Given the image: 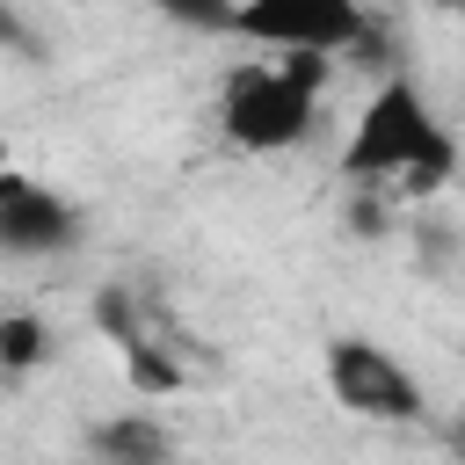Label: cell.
I'll use <instances>...</instances> for the list:
<instances>
[{
	"mask_svg": "<svg viewBox=\"0 0 465 465\" xmlns=\"http://www.w3.org/2000/svg\"><path fill=\"white\" fill-rule=\"evenodd\" d=\"M450 167H458V145H450V131L436 124V109L421 102L414 80H385V87L363 102V116H356V131H349V145H341V174H349L356 189H363V182L443 189Z\"/></svg>",
	"mask_w": 465,
	"mask_h": 465,
	"instance_id": "obj_1",
	"label": "cell"
},
{
	"mask_svg": "<svg viewBox=\"0 0 465 465\" xmlns=\"http://www.w3.org/2000/svg\"><path fill=\"white\" fill-rule=\"evenodd\" d=\"M320 87H327V58H269V65H240L218 94V131L240 153H283L298 138H312L320 124Z\"/></svg>",
	"mask_w": 465,
	"mask_h": 465,
	"instance_id": "obj_2",
	"label": "cell"
},
{
	"mask_svg": "<svg viewBox=\"0 0 465 465\" xmlns=\"http://www.w3.org/2000/svg\"><path fill=\"white\" fill-rule=\"evenodd\" d=\"M232 36L276 58H334L371 36V15L356 0H240Z\"/></svg>",
	"mask_w": 465,
	"mask_h": 465,
	"instance_id": "obj_3",
	"label": "cell"
},
{
	"mask_svg": "<svg viewBox=\"0 0 465 465\" xmlns=\"http://www.w3.org/2000/svg\"><path fill=\"white\" fill-rule=\"evenodd\" d=\"M327 392H334V407H349L363 421H414L421 414V378L363 334L327 341Z\"/></svg>",
	"mask_w": 465,
	"mask_h": 465,
	"instance_id": "obj_4",
	"label": "cell"
},
{
	"mask_svg": "<svg viewBox=\"0 0 465 465\" xmlns=\"http://www.w3.org/2000/svg\"><path fill=\"white\" fill-rule=\"evenodd\" d=\"M65 247H80V211L58 189L7 167L0 174V254H65Z\"/></svg>",
	"mask_w": 465,
	"mask_h": 465,
	"instance_id": "obj_5",
	"label": "cell"
},
{
	"mask_svg": "<svg viewBox=\"0 0 465 465\" xmlns=\"http://www.w3.org/2000/svg\"><path fill=\"white\" fill-rule=\"evenodd\" d=\"M94 458H102V465H167L174 443H167L160 421H145V414H116V421L94 429Z\"/></svg>",
	"mask_w": 465,
	"mask_h": 465,
	"instance_id": "obj_6",
	"label": "cell"
},
{
	"mask_svg": "<svg viewBox=\"0 0 465 465\" xmlns=\"http://www.w3.org/2000/svg\"><path fill=\"white\" fill-rule=\"evenodd\" d=\"M44 349H51L44 320H29V312H0V371H36Z\"/></svg>",
	"mask_w": 465,
	"mask_h": 465,
	"instance_id": "obj_7",
	"label": "cell"
},
{
	"mask_svg": "<svg viewBox=\"0 0 465 465\" xmlns=\"http://www.w3.org/2000/svg\"><path fill=\"white\" fill-rule=\"evenodd\" d=\"M153 7L182 29H203V36H232V22H240V0H153Z\"/></svg>",
	"mask_w": 465,
	"mask_h": 465,
	"instance_id": "obj_8",
	"label": "cell"
},
{
	"mask_svg": "<svg viewBox=\"0 0 465 465\" xmlns=\"http://www.w3.org/2000/svg\"><path fill=\"white\" fill-rule=\"evenodd\" d=\"M450 458H458V465H465V414H458V421H450Z\"/></svg>",
	"mask_w": 465,
	"mask_h": 465,
	"instance_id": "obj_9",
	"label": "cell"
},
{
	"mask_svg": "<svg viewBox=\"0 0 465 465\" xmlns=\"http://www.w3.org/2000/svg\"><path fill=\"white\" fill-rule=\"evenodd\" d=\"M0 44H22V29H15V15L0 7Z\"/></svg>",
	"mask_w": 465,
	"mask_h": 465,
	"instance_id": "obj_10",
	"label": "cell"
},
{
	"mask_svg": "<svg viewBox=\"0 0 465 465\" xmlns=\"http://www.w3.org/2000/svg\"><path fill=\"white\" fill-rule=\"evenodd\" d=\"M0 174H7V138H0Z\"/></svg>",
	"mask_w": 465,
	"mask_h": 465,
	"instance_id": "obj_11",
	"label": "cell"
},
{
	"mask_svg": "<svg viewBox=\"0 0 465 465\" xmlns=\"http://www.w3.org/2000/svg\"><path fill=\"white\" fill-rule=\"evenodd\" d=\"M443 7H465V0H443Z\"/></svg>",
	"mask_w": 465,
	"mask_h": 465,
	"instance_id": "obj_12",
	"label": "cell"
}]
</instances>
